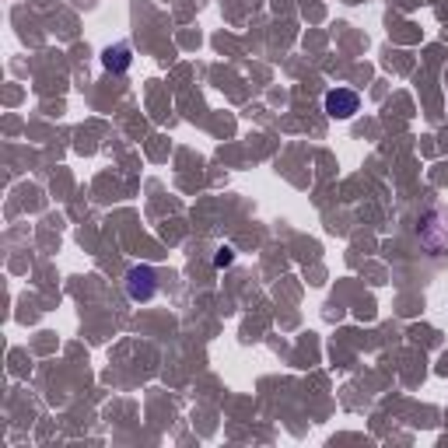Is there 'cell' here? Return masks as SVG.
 <instances>
[{"mask_svg":"<svg viewBox=\"0 0 448 448\" xmlns=\"http://www.w3.org/2000/svg\"><path fill=\"white\" fill-rule=\"evenodd\" d=\"M154 291H158V274L147 263L130 267V274H126V294H130V301H151Z\"/></svg>","mask_w":448,"mask_h":448,"instance_id":"1","label":"cell"},{"mask_svg":"<svg viewBox=\"0 0 448 448\" xmlns=\"http://www.w3.org/2000/svg\"><path fill=\"white\" fill-rule=\"evenodd\" d=\"M357 109H361V98H357V91H350V88H333V91L326 95V112H329L333 119H350Z\"/></svg>","mask_w":448,"mask_h":448,"instance_id":"2","label":"cell"},{"mask_svg":"<svg viewBox=\"0 0 448 448\" xmlns=\"http://www.w3.org/2000/svg\"><path fill=\"white\" fill-rule=\"evenodd\" d=\"M130 46H109L105 53H102V64H105V70H112V74H123L126 67H130Z\"/></svg>","mask_w":448,"mask_h":448,"instance_id":"3","label":"cell"},{"mask_svg":"<svg viewBox=\"0 0 448 448\" xmlns=\"http://www.w3.org/2000/svg\"><path fill=\"white\" fill-rule=\"evenodd\" d=\"M232 260H235V253H232V249H217L214 267H232Z\"/></svg>","mask_w":448,"mask_h":448,"instance_id":"4","label":"cell"}]
</instances>
